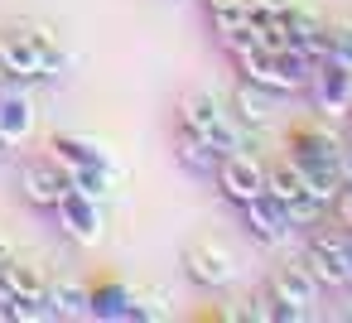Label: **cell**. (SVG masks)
Returning a JSON list of instances; mask_svg holds the SVG:
<instances>
[{
	"label": "cell",
	"instance_id": "cell-1",
	"mask_svg": "<svg viewBox=\"0 0 352 323\" xmlns=\"http://www.w3.org/2000/svg\"><path fill=\"white\" fill-rule=\"evenodd\" d=\"M0 44H6V73L15 82H34V78H58L68 73V54L58 49V39L49 30H10V34H0Z\"/></svg>",
	"mask_w": 352,
	"mask_h": 323
},
{
	"label": "cell",
	"instance_id": "cell-2",
	"mask_svg": "<svg viewBox=\"0 0 352 323\" xmlns=\"http://www.w3.org/2000/svg\"><path fill=\"white\" fill-rule=\"evenodd\" d=\"M174 116H179L184 131H198L217 155H236V150H246L241 126L232 121V111H227L212 92H184L179 107H174Z\"/></svg>",
	"mask_w": 352,
	"mask_h": 323
},
{
	"label": "cell",
	"instance_id": "cell-3",
	"mask_svg": "<svg viewBox=\"0 0 352 323\" xmlns=\"http://www.w3.org/2000/svg\"><path fill=\"white\" fill-rule=\"evenodd\" d=\"M212 179H217V193H222L232 208H241V203H251V198L265 193V159H256L251 150L222 155L217 169H212Z\"/></svg>",
	"mask_w": 352,
	"mask_h": 323
},
{
	"label": "cell",
	"instance_id": "cell-4",
	"mask_svg": "<svg viewBox=\"0 0 352 323\" xmlns=\"http://www.w3.org/2000/svg\"><path fill=\"white\" fill-rule=\"evenodd\" d=\"M304 265L323 289H352L347 260H342V227H314L304 241Z\"/></svg>",
	"mask_w": 352,
	"mask_h": 323
},
{
	"label": "cell",
	"instance_id": "cell-5",
	"mask_svg": "<svg viewBox=\"0 0 352 323\" xmlns=\"http://www.w3.org/2000/svg\"><path fill=\"white\" fill-rule=\"evenodd\" d=\"M232 58H236V73L246 78V82H256V87H265V92H275V97H289V92H304L285 68H280V58H275V49H265L261 39L256 44H241V49H232Z\"/></svg>",
	"mask_w": 352,
	"mask_h": 323
},
{
	"label": "cell",
	"instance_id": "cell-6",
	"mask_svg": "<svg viewBox=\"0 0 352 323\" xmlns=\"http://www.w3.org/2000/svg\"><path fill=\"white\" fill-rule=\"evenodd\" d=\"M184 270H188V280L203 285V289H227V285L236 280L241 260H236L222 241H193V246L184 251Z\"/></svg>",
	"mask_w": 352,
	"mask_h": 323
},
{
	"label": "cell",
	"instance_id": "cell-7",
	"mask_svg": "<svg viewBox=\"0 0 352 323\" xmlns=\"http://www.w3.org/2000/svg\"><path fill=\"white\" fill-rule=\"evenodd\" d=\"M73 188V174L54 159V155H44V159H30L25 169H20V193H25V203L30 208H44V212H54V203L63 198Z\"/></svg>",
	"mask_w": 352,
	"mask_h": 323
},
{
	"label": "cell",
	"instance_id": "cell-8",
	"mask_svg": "<svg viewBox=\"0 0 352 323\" xmlns=\"http://www.w3.org/2000/svg\"><path fill=\"white\" fill-rule=\"evenodd\" d=\"M309 87H314V107L323 111V116H352V68L347 63H338V58H323V63H314V73H309Z\"/></svg>",
	"mask_w": 352,
	"mask_h": 323
},
{
	"label": "cell",
	"instance_id": "cell-9",
	"mask_svg": "<svg viewBox=\"0 0 352 323\" xmlns=\"http://www.w3.org/2000/svg\"><path fill=\"white\" fill-rule=\"evenodd\" d=\"M54 217H58V227H63V236H68L73 246H97V241H102V203H92L87 193L68 188V193L54 203Z\"/></svg>",
	"mask_w": 352,
	"mask_h": 323
},
{
	"label": "cell",
	"instance_id": "cell-10",
	"mask_svg": "<svg viewBox=\"0 0 352 323\" xmlns=\"http://www.w3.org/2000/svg\"><path fill=\"white\" fill-rule=\"evenodd\" d=\"M241 222H246V232H251L256 241H265V246H280V241H289V236H294L289 208H285V198H275L270 188H265L261 198L241 203Z\"/></svg>",
	"mask_w": 352,
	"mask_h": 323
},
{
	"label": "cell",
	"instance_id": "cell-11",
	"mask_svg": "<svg viewBox=\"0 0 352 323\" xmlns=\"http://www.w3.org/2000/svg\"><path fill=\"white\" fill-rule=\"evenodd\" d=\"M227 111H232V121L241 126V131H265L270 126V111H275V92H265V87H256V82H236V92H232V102H227Z\"/></svg>",
	"mask_w": 352,
	"mask_h": 323
},
{
	"label": "cell",
	"instance_id": "cell-12",
	"mask_svg": "<svg viewBox=\"0 0 352 323\" xmlns=\"http://www.w3.org/2000/svg\"><path fill=\"white\" fill-rule=\"evenodd\" d=\"M270 294H280V299H289V304H304V309H314V313H318L323 285H318V280L309 275V265H304V260H294V265H285V270L275 275Z\"/></svg>",
	"mask_w": 352,
	"mask_h": 323
},
{
	"label": "cell",
	"instance_id": "cell-13",
	"mask_svg": "<svg viewBox=\"0 0 352 323\" xmlns=\"http://www.w3.org/2000/svg\"><path fill=\"white\" fill-rule=\"evenodd\" d=\"M30 135H34V102L25 92H6V102H0V140L15 150Z\"/></svg>",
	"mask_w": 352,
	"mask_h": 323
},
{
	"label": "cell",
	"instance_id": "cell-14",
	"mask_svg": "<svg viewBox=\"0 0 352 323\" xmlns=\"http://www.w3.org/2000/svg\"><path fill=\"white\" fill-rule=\"evenodd\" d=\"M49 304H54V318L78 323V318H87V313H92V285L58 275V280H49Z\"/></svg>",
	"mask_w": 352,
	"mask_h": 323
},
{
	"label": "cell",
	"instance_id": "cell-15",
	"mask_svg": "<svg viewBox=\"0 0 352 323\" xmlns=\"http://www.w3.org/2000/svg\"><path fill=\"white\" fill-rule=\"evenodd\" d=\"M49 155H54L68 174H73V169H87V164H111L97 140H82V135H68V131H58V135L49 140Z\"/></svg>",
	"mask_w": 352,
	"mask_h": 323
},
{
	"label": "cell",
	"instance_id": "cell-16",
	"mask_svg": "<svg viewBox=\"0 0 352 323\" xmlns=\"http://www.w3.org/2000/svg\"><path fill=\"white\" fill-rule=\"evenodd\" d=\"M131 289L126 285H116V280H97L92 285V313L87 318H97V323H131Z\"/></svg>",
	"mask_w": 352,
	"mask_h": 323
},
{
	"label": "cell",
	"instance_id": "cell-17",
	"mask_svg": "<svg viewBox=\"0 0 352 323\" xmlns=\"http://www.w3.org/2000/svg\"><path fill=\"white\" fill-rule=\"evenodd\" d=\"M174 159H179L188 174H198V179H203V174H212V169H217V159H222V155H217L198 131H184V126H179V135H174Z\"/></svg>",
	"mask_w": 352,
	"mask_h": 323
},
{
	"label": "cell",
	"instance_id": "cell-18",
	"mask_svg": "<svg viewBox=\"0 0 352 323\" xmlns=\"http://www.w3.org/2000/svg\"><path fill=\"white\" fill-rule=\"evenodd\" d=\"M265 188H270L275 198H285V203L299 198V193H309V188H304V169H299L289 155H280V159L265 164Z\"/></svg>",
	"mask_w": 352,
	"mask_h": 323
},
{
	"label": "cell",
	"instance_id": "cell-19",
	"mask_svg": "<svg viewBox=\"0 0 352 323\" xmlns=\"http://www.w3.org/2000/svg\"><path fill=\"white\" fill-rule=\"evenodd\" d=\"M73 188L87 193L92 203H107L111 188H116V169L111 164H87V169H73Z\"/></svg>",
	"mask_w": 352,
	"mask_h": 323
},
{
	"label": "cell",
	"instance_id": "cell-20",
	"mask_svg": "<svg viewBox=\"0 0 352 323\" xmlns=\"http://www.w3.org/2000/svg\"><path fill=\"white\" fill-rule=\"evenodd\" d=\"M10 275H15V299H44V294H49V280H44L34 265L10 260Z\"/></svg>",
	"mask_w": 352,
	"mask_h": 323
},
{
	"label": "cell",
	"instance_id": "cell-21",
	"mask_svg": "<svg viewBox=\"0 0 352 323\" xmlns=\"http://www.w3.org/2000/svg\"><path fill=\"white\" fill-rule=\"evenodd\" d=\"M10 318H20V323H49L54 318V304H49V294L44 299H15L10 304Z\"/></svg>",
	"mask_w": 352,
	"mask_h": 323
},
{
	"label": "cell",
	"instance_id": "cell-22",
	"mask_svg": "<svg viewBox=\"0 0 352 323\" xmlns=\"http://www.w3.org/2000/svg\"><path fill=\"white\" fill-rule=\"evenodd\" d=\"M328 58H338V63L352 68V20H338L328 30Z\"/></svg>",
	"mask_w": 352,
	"mask_h": 323
},
{
	"label": "cell",
	"instance_id": "cell-23",
	"mask_svg": "<svg viewBox=\"0 0 352 323\" xmlns=\"http://www.w3.org/2000/svg\"><path fill=\"white\" fill-rule=\"evenodd\" d=\"M309 318H314V309H304V304H289V299L270 294V323H309Z\"/></svg>",
	"mask_w": 352,
	"mask_h": 323
},
{
	"label": "cell",
	"instance_id": "cell-24",
	"mask_svg": "<svg viewBox=\"0 0 352 323\" xmlns=\"http://www.w3.org/2000/svg\"><path fill=\"white\" fill-rule=\"evenodd\" d=\"M10 304H15V275H10L6 260H0V318H10Z\"/></svg>",
	"mask_w": 352,
	"mask_h": 323
},
{
	"label": "cell",
	"instance_id": "cell-25",
	"mask_svg": "<svg viewBox=\"0 0 352 323\" xmlns=\"http://www.w3.org/2000/svg\"><path fill=\"white\" fill-rule=\"evenodd\" d=\"M203 5L212 15V10H251V0H203Z\"/></svg>",
	"mask_w": 352,
	"mask_h": 323
},
{
	"label": "cell",
	"instance_id": "cell-26",
	"mask_svg": "<svg viewBox=\"0 0 352 323\" xmlns=\"http://www.w3.org/2000/svg\"><path fill=\"white\" fill-rule=\"evenodd\" d=\"M251 5H261V10H289L294 0H251Z\"/></svg>",
	"mask_w": 352,
	"mask_h": 323
},
{
	"label": "cell",
	"instance_id": "cell-27",
	"mask_svg": "<svg viewBox=\"0 0 352 323\" xmlns=\"http://www.w3.org/2000/svg\"><path fill=\"white\" fill-rule=\"evenodd\" d=\"M0 260H6V265L15 260V241H10V236H0Z\"/></svg>",
	"mask_w": 352,
	"mask_h": 323
},
{
	"label": "cell",
	"instance_id": "cell-28",
	"mask_svg": "<svg viewBox=\"0 0 352 323\" xmlns=\"http://www.w3.org/2000/svg\"><path fill=\"white\" fill-rule=\"evenodd\" d=\"M10 73H6V44H0V82H6Z\"/></svg>",
	"mask_w": 352,
	"mask_h": 323
},
{
	"label": "cell",
	"instance_id": "cell-29",
	"mask_svg": "<svg viewBox=\"0 0 352 323\" xmlns=\"http://www.w3.org/2000/svg\"><path fill=\"white\" fill-rule=\"evenodd\" d=\"M6 150H10V145H6V140H0V155H6Z\"/></svg>",
	"mask_w": 352,
	"mask_h": 323
},
{
	"label": "cell",
	"instance_id": "cell-30",
	"mask_svg": "<svg viewBox=\"0 0 352 323\" xmlns=\"http://www.w3.org/2000/svg\"><path fill=\"white\" fill-rule=\"evenodd\" d=\"M0 102H6V87H0Z\"/></svg>",
	"mask_w": 352,
	"mask_h": 323
},
{
	"label": "cell",
	"instance_id": "cell-31",
	"mask_svg": "<svg viewBox=\"0 0 352 323\" xmlns=\"http://www.w3.org/2000/svg\"><path fill=\"white\" fill-rule=\"evenodd\" d=\"M347 318H352V304H347Z\"/></svg>",
	"mask_w": 352,
	"mask_h": 323
}]
</instances>
